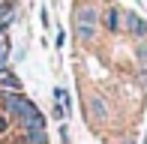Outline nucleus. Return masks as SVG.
I'll list each match as a JSON object with an SVG mask.
<instances>
[{
    "instance_id": "obj_13",
    "label": "nucleus",
    "mask_w": 147,
    "mask_h": 144,
    "mask_svg": "<svg viewBox=\"0 0 147 144\" xmlns=\"http://www.w3.org/2000/svg\"><path fill=\"white\" fill-rule=\"evenodd\" d=\"M60 141L69 144V129H66V126H60Z\"/></svg>"
},
{
    "instance_id": "obj_15",
    "label": "nucleus",
    "mask_w": 147,
    "mask_h": 144,
    "mask_svg": "<svg viewBox=\"0 0 147 144\" xmlns=\"http://www.w3.org/2000/svg\"><path fill=\"white\" fill-rule=\"evenodd\" d=\"M6 72H9V66H0V78H3V75H6Z\"/></svg>"
},
{
    "instance_id": "obj_5",
    "label": "nucleus",
    "mask_w": 147,
    "mask_h": 144,
    "mask_svg": "<svg viewBox=\"0 0 147 144\" xmlns=\"http://www.w3.org/2000/svg\"><path fill=\"white\" fill-rule=\"evenodd\" d=\"M9 27H0V66H9Z\"/></svg>"
},
{
    "instance_id": "obj_9",
    "label": "nucleus",
    "mask_w": 147,
    "mask_h": 144,
    "mask_svg": "<svg viewBox=\"0 0 147 144\" xmlns=\"http://www.w3.org/2000/svg\"><path fill=\"white\" fill-rule=\"evenodd\" d=\"M54 99H57L60 105L66 108V114H69V111H72V99H69V90H63V87H57V90H54Z\"/></svg>"
},
{
    "instance_id": "obj_16",
    "label": "nucleus",
    "mask_w": 147,
    "mask_h": 144,
    "mask_svg": "<svg viewBox=\"0 0 147 144\" xmlns=\"http://www.w3.org/2000/svg\"><path fill=\"white\" fill-rule=\"evenodd\" d=\"M21 144H24V141H21Z\"/></svg>"
},
{
    "instance_id": "obj_6",
    "label": "nucleus",
    "mask_w": 147,
    "mask_h": 144,
    "mask_svg": "<svg viewBox=\"0 0 147 144\" xmlns=\"http://www.w3.org/2000/svg\"><path fill=\"white\" fill-rule=\"evenodd\" d=\"M21 141L24 144H48V132H45V129H24Z\"/></svg>"
},
{
    "instance_id": "obj_7",
    "label": "nucleus",
    "mask_w": 147,
    "mask_h": 144,
    "mask_svg": "<svg viewBox=\"0 0 147 144\" xmlns=\"http://www.w3.org/2000/svg\"><path fill=\"white\" fill-rule=\"evenodd\" d=\"M0 90H24V84H21V78L9 69L3 78H0Z\"/></svg>"
},
{
    "instance_id": "obj_4",
    "label": "nucleus",
    "mask_w": 147,
    "mask_h": 144,
    "mask_svg": "<svg viewBox=\"0 0 147 144\" xmlns=\"http://www.w3.org/2000/svg\"><path fill=\"white\" fill-rule=\"evenodd\" d=\"M15 21V0H0V27H9Z\"/></svg>"
},
{
    "instance_id": "obj_12",
    "label": "nucleus",
    "mask_w": 147,
    "mask_h": 144,
    "mask_svg": "<svg viewBox=\"0 0 147 144\" xmlns=\"http://www.w3.org/2000/svg\"><path fill=\"white\" fill-rule=\"evenodd\" d=\"M9 129V114H0V135Z\"/></svg>"
},
{
    "instance_id": "obj_2",
    "label": "nucleus",
    "mask_w": 147,
    "mask_h": 144,
    "mask_svg": "<svg viewBox=\"0 0 147 144\" xmlns=\"http://www.w3.org/2000/svg\"><path fill=\"white\" fill-rule=\"evenodd\" d=\"M123 27L135 39H147V21L138 15V12H123Z\"/></svg>"
},
{
    "instance_id": "obj_11",
    "label": "nucleus",
    "mask_w": 147,
    "mask_h": 144,
    "mask_svg": "<svg viewBox=\"0 0 147 144\" xmlns=\"http://www.w3.org/2000/svg\"><path fill=\"white\" fill-rule=\"evenodd\" d=\"M39 21H42V27H45V30L51 27V15H48V9H42V12H39Z\"/></svg>"
},
{
    "instance_id": "obj_8",
    "label": "nucleus",
    "mask_w": 147,
    "mask_h": 144,
    "mask_svg": "<svg viewBox=\"0 0 147 144\" xmlns=\"http://www.w3.org/2000/svg\"><path fill=\"white\" fill-rule=\"evenodd\" d=\"M87 108H90V117H96V120H105V102L99 99V96H93V99H87Z\"/></svg>"
},
{
    "instance_id": "obj_10",
    "label": "nucleus",
    "mask_w": 147,
    "mask_h": 144,
    "mask_svg": "<svg viewBox=\"0 0 147 144\" xmlns=\"http://www.w3.org/2000/svg\"><path fill=\"white\" fill-rule=\"evenodd\" d=\"M51 117H54V120H66V108L60 105V102H54V108H51Z\"/></svg>"
},
{
    "instance_id": "obj_1",
    "label": "nucleus",
    "mask_w": 147,
    "mask_h": 144,
    "mask_svg": "<svg viewBox=\"0 0 147 144\" xmlns=\"http://www.w3.org/2000/svg\"><path fill=\"white\" fill-rule=\"evenodd\" d=\"M99 9L93 3H81L75 9V36L81 45H90L96 39V30H99Z\"/></svg>"
},
{
    "instance_id": "obj_3",
    "label": "nucleus",
    "mask_w": 147,
    "mask_h": 144,
    "mask_svg": "<svg viewBox=\"0 0 147 144\" xmlns=\"http://www.w3.org/2000/svg\"><path fill=\"white\" fill-rule=\"evenodd\" d=\"M99 21L105 24V30H108V33H120V30H123V12H120L117 6H108V9H105V15L99 18Z\"/></svg>"
},
{
    "instance_id": "obj_14",
    "label": "nucleus",
    "mask_w": 147,
    "mask_h": 144,
    "mask_svg": "<svg viewBox=\"0 0 147 144\" xmlns=\"http://www.w3.org/2000/svg\"><path fill=\"white\" fill-rule=\"evenodd\" d=\"M63 42H66V33L60 30V33H57V39H54V45H57V48H63Z\"/></svg>"
}]
</instances>
